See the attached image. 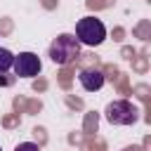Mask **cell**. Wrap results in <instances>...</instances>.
<instances>
[{
  "label": "cell",
  "mask_w": 151,
  "mask_h": 151,
  "mask_svg": "<svg viewBox=\"0 0 151 151\" xmlns=\"http://www.w3.org/2000/svg\"><path fill=\"white\" fill-rule=\"evenodd\" d=\"M78 57H80V42H78L73 35L61 33L59 38L52 40V45H50V59H52L54 64L66 66V64L76 61Z\"/></svg>",
  "instance_id": "6da1fadb"
},
{
  "label": "cell",
  "mask_w": 151,
  "mask_h": 151,
  "mask_svg": "<svg viewBox=\"0 0 151 151\" xmlns=\"http://www.w3.org/2000/svg\"><path fill=\"white\" fill-rule=\"evenodd\" d=\"M106 38V26L101 24V19H94V17H83L78 24H76V40L80 45H87V47H97L101 45Z\"/></svg>",
  "instance_id": "7a4b0ae2"
},
{
  "label": "cell",
  "mask_w": 151,
  "mask_h": 151,
  "mask_svg": "<svg viewBox=\"0 0 151 151\" xmlns=\"http://www.w3.org/2000/svg\"><path fill=\"white\" fill-rule=\"evenodd\" d=\"M104 116L111 125H132L139 120V109L127 99H116L104 109Z\"/></svg>",
  "instance_id": "3957f363"
},
{
  "label": "cell",
  "mask_w": 151,
  "mask_h": 151,
  "mask_svg": "<svg viewBox=\"0 0 151 151\" xmlns=\"http://www.w3.org/2000/svg\"><path fill=\"white\" fill-rule=\"evenodd\" d=\"M12 68H14V76H19V78H33V76L40 73L42 64H40L38 54H33V52H19L14 57Z\"/></svg>",
  "instance_id": "277c9868"
},
{
  "label": "cell",
  "mask_w": 151,
  "mask_h": 151,
  "mask_svg": "<svg viewBox=\"0 0 151 151\" xmlns=\"http://www.w3.org/2000/svg\"><path fill=\"white\" fill-rule=\"evenodd\" d=\"M78 80H80L85 92H97L104 87V73L99 68H83L78 73Z\"/></svg>",
  "instance_id": "5b68a950"
},
{
  "label": "cell",
  "mask_w": 151,
  "mask_h": 151,
  "mask_svg": "<svg viewBox=\"0 0 151 151\" xmlns=\"http://www.w3.org/2000/svg\"><path fill=\"white\" fill-rule=\"evenodd\" d=\"M12 64H14V54H12L9 50L0 47V73L9 71V68H12Z\"/></svg>",
  "instance_id": "8992f818"
},
{
  "label": "cell",
  "mask_w": 151,
  "mask_h": 151,
  "mask_svg": "<svg viewBox=\"0 0 151 151\" xmlns=\"http://www.w3.org/2000/svg\"><path fill=\"white\" fill-rule=\"evenodd\" d=\"M14 151H40V146H38L35 142H21Z\"/></svg>",
  "instance_id": "52a82bcc"
},
{
  "label": "cell",
  "mask_w": 151,
  "mask_h": 151,
  "mask_svg": "<svg viewBox=\"0 0 151 151\" xmlns=\"http://www.w3.org/2000/svg\"><path fill=\"white\" fill-rule=\"evenodd\" d=\"M123 151H139V149H137V146H132V149H123Z\"/></svg>",
  "instance_id": "ba28073f"
},
{
  "label": "cell",
  "mask_w": 151,
  "mask_h": 151,
  "mask_svg": "<svg viewBox=\"0 0 151 151\" xmlns=\"http://www.w3.org/2000/svg\"><path fill=\"white\" fill-rule=\"evenodd\" d=\"M0 151H2V149H0Z\"/></svg>",
  "instance_id": "9c48e42d"
}]
</instances>
